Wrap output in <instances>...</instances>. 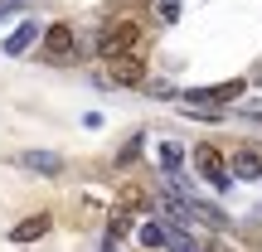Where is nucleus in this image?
Wrapping results in <instances>:
<instances>
[{"label": "nucleus", "instance_id": "f257e3e1", "mask_svg": "<svg viewBox=\"0 0 262 252\" xmlns=\"http://www.w3.org/2000/svg\"><path fill=\"white\" fill-rule=\"evenodd\" d=\"M136 49H141V25L136 19H112L97 34V54L102 58H122V54H136Z\"/></svg>", "mask_w": 262, "mask_h": 252}, {"label": "nucleus", "instance_id": "f03ea898", "mask_svg": "<svg viewBox=\"0 0 262 252\" xmlns=\"http://www.w3.org/2000/svg\"><path fill=\"white\" fill-rule=\"evenodd\" d=\"M194 165H199V175H204V185H214L219 194L233 189V170L224 165V155H219L214 146H194Z\"/></svg>", "mask_w": 262, "mask_h": 252}, {"label": "nucleus", "instance_id": "7ed1b4c3", "mask_svg": "<svg viewBox=\"0 0 262 252\" xmlns=\"http://www.w3.org/2000/svg\"><path fill=\"white\" fill-rule=\"evenodd\" d=\"M44 54L54 58V63H68V58L78 54V34H73V25H49V29H44Z\"/></svg>", "mask_w": 262, "mask_h": 252}, {"label": "nucleus", "instance_id": "20e7f679", "mask_svg": "<svg viewBox=\"0 0 262 252\" xmlns=\"http://www.w3.org/2000/svg\"><path fill=\"white\" fill-rule=\"evenodd\" d=\"M107 83H117V87H141V83H146V63H141L136 54L112 58V73H107Z\"/></svg>", "mask_w": 262, "mask_h": 252}, {"label": "nucleus", "instance_id": "39448f33", "mask_svg": "<svg viewBox=\"0 0 262 252\" xmlns=\"http://www.w3.org/2000/svg\"><path fill=\"white\" fill-rule=\"evenodd\" d=\"M233 179H243V185H253V179H262V150H253V146H243L233 155Z\"/></svg>", "mask_w": 262, "mask_h": 252}, {"label": "nucleus", "instance_id": "423d86ee", "mask_svg": "<svg viewBox=\"0 0 262 252\" xmlns=\"http://www.w3.org/2000/svg\"><path fill=\"white\" fill-rule=\"evenodd\" d=\"M49 223H54L49 214H29L25 223L10 228V243H34V238H44V233H49Z\"/></svg>", "mask_w": 262, "mask_h": 252}, {"label": "nucleus", "instance_id": "0eeeda50", "mask_svg": "<svg viewBox=\"0 0 262 252\" xmlns=\"http://www.w3.org/2000/svg\"><path fill=\"white\" fill-rule=\"evenodd\" d=\"M233 97H243V83H224V87H194V93H185V102H233Z\"/></svg>", "mask_w": 262, "mask_h": 252}, {"label": "nucleus", "instance_id": "6e6552de", "mask_svg": "<svg viewBox=\"0 0 262 252\" xmlns=\"http://www.w3.org/2000/svg\"><path fill=\"white\" fill-rule=\"evenodd\" d=\"M19 165L34 170V175H58V170H63V160H58L54 150H25V155H19Z\"/></svg>", "mask_w": 262, "mask_h": 252}, {"label": "nucleus", "instance_id": "1a4fd4ad", "mask_svg": "<svg viewBox=\"0 0 262 252\" xmlns=\"http://www.w3.org/2000/svg\"><path fill=\"white\" fill-rule=\"evenodd\" d=\"M39 34H44V25H34V19H25V25H19V29H15V34H10V39H5V54H25V49H29V44H34V39H39Z\"/></svg>", "mask_w": 262, "mask_h": 252}, {"label": "nucleus", "instance_id": "9d476101", "mask_svg": "<svg viewBox=\"0 0 262 252\" xmlns=\"http://www.w3.org/2000/svg\"><path fill=\"white\" fill-rule=\"evenodd\" d=\"M189 209H194V218H199V223H209V228H219V233H224V228L233 223V218H228L224 209H214V204H204V199H189Z\"/></svg>", "mask_w": 262, "mask_h": 252}, {"label": "nucleus", "instance_id": "9b49d317", "mask_svg": "<svg viewBox=\"0 0 262 252\" xmlns=\"http://www.w3.org/2000/svg\"><path fill=\"white\" fill-rule=\"evenodd\" d=\"M131 223H136V218H131V209H117V214L107 218V243H117V238H126V233H131Z\"/></svg>", "mask_w": 262, "mask_h": 252}, {"label": "nucleus", "instance_id": "f8f14e48", "mask_svg": "<svg viewBox=\"0 0 262 252\" xmlns=\"http://www.w3.org/2000/svg\"><path fill=\"white\" fill-rule=\"evenodd\" d=\"M156 155H160V170H165V175H180V170H185V155H180V146H156Z\"/></svg>", "mask_w": 262, "mask_h": 252}, {"label": "nucleus", "instance_id": "ddd939ff", "mask_svg": "<svg viewBox=\"0 0 262 252\" xmlns=\"http://www.w3.org/2000/svg\"><path fill=\"white\" fill-rule=\"evenodd\" d=\"M136 238H141L146 247H165V223H141Z\"/></svg>", "mask_w": 262, "mask_h": 252}, {"label": "nucleus", "instance_id": "4468645a", "mask_svg": "<svg viewBox=\"0 0 262 252\" xmlns=\"http://www.w3.org/2000/svg\"><path fill=\"white\" fill-rule=\"evenodd\" d=\"M141 146H146V136H131V141H126V146H122V150H117V165H131V160H136V155H141Z\"/></svg>", "mask_w": 262, "mask_h": 252}, {"label": "nucleus", "instance_id": "2eb2a0df", "mask_svg": "<svg viewBox=\"0 0 262 252\" xmlns=\"http://www.w3.org/2000/svg\"><path fill=\"white\" fill-rule=\"evenodd\" d=\"M122 209H146V194L141 189H122Z\"/></svg>", "mask_w": 262, "mask_h": 252}]
</instances>
